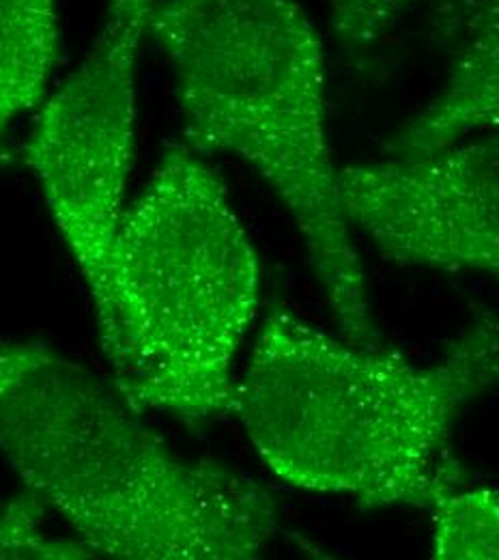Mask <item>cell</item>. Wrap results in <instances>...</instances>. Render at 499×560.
<instances>
[{
    "mask_svg": "<svg viewBox=\"0 0 499 560\" xmlns=\"http://www.w3.org/2000/svg\"><path fill=\"white\" fill-rule=\"evenodd\" d=\"M143 415L50 343L0 339V453L93 557L259 559L283 530L274 495L179 455Z\"/></svg>",
    "mask_w": 499,
    "mask_h": 560,
    "instance_id": "cell-1",
    "label": "cell"
},
{
    "mask_svg": "<svg viewBox=\"0 0 499 560\" xmlns=\"http://www.w3.org/2000/svg\"><path fill=\"white\" fill-rule=\"evenodd\" d=\"M499 128V0H485L474 35L443 89L390 140L392 155H418Z\"/></svg>",
    "mask_w": 499,
    "mask_h": 560,
    "instance_id": "cell-7",
    "label": "cell"
},
{
    "mask_svg": "<svg viewBox=\"0 0 499 560\" xmlns=\"http://www.w3.org/2000/svg\"><path fill=\"white\" fill-rule=\"evenodd\" d=\"M157 0H108L82 63L41 106L24 160L93 298L126 213L136 70Z\"/></svg>",
    "mask_w": 499,
    "mask_h": 560,
    "instance_id": "cell-5",
    "label": "cell"
},
{
    "mask_svg": "<svg viewBox=\"0 0 499 560\" xmlns=\"http://www.w3.org/2000/svg\"><path fill=\"white\" fill-rule=\"evenodd\" d=\"M499 380V319L480 313L430 364L354 346L274 308L235 382L233 415L286 486L361 509L430 511L463 488L450 438Z\"/></svg>",
    "mask_w": 499,
    "mask_h": 560,
    "instance_id": "cell-2",
    "label": "cell"
},
{
    "mask_svg": "<svg viewBox=\"0 0 499 560\" xmlns=\"http://www.w3.org/2000/svg\"><path fill=\"white\" fill-rule=\"evenodd\" d=\"M418 0H332V26L349 46H368L385 35Z\"/></svg>",
    "mask_w": 499,
    "mask_h": 560,
    "instance_id": "cell-11",
    "label": "cell"
},
{
    "mask_svg": "<svg viewBox=\"0 0 499 560\" xmlns=\"http://www.w3.org/2000/svg\"><path fill=\"white\" fill-rule=\"evenodd\" d=\"M343 210L390 261L499 282V128L338 168Z\"/></svg>",
    "mask_w": 499,
    "mask_h": 560,
    "instance_id": "cell-6",
    "label": "cell"
},
{
    "mask_svg": "<svg viewBox=\"0 0 499 560\" xmlns=\"http://www.w3.org/2000/svg\"><path fill=\"white\" fill-rule=\"evenodd\" d=\"M430 515L432 559L499 560V488L450 491Z\"/></svg>",
    "mask_w": 499,
    "mask_h": 560,
    "instance_id": "cell-9",
    "label": "cell"
},
{
    "mask_svg": "<svg viewBox=\"0 0 499 560\" xmlns=\"http://www.w3.org/2000/svg\"><path fill=\"white\" fill-rule=\"evenodd\" d=\"M190 149L243 160L290 213L343 337L381 348L325 126V55L295 0H157Z\"/></svg>",
    "mask_w": 499,
    "mask_h": 560,
    "instance_id": "cell-3",
    "label": "cell"
},
{
    "mask_svg": "<svg viewBox=\"0 0 499 560\" xmlns=\"http://www.w3.org/2000/svg\"><path fill=\"white\" fill-rule=\"evenodd\" d=\"M46 513L48 506L26 490L0 504V559H93L75 537H50Z\"/></svg>",
    "mask_w": 499,
    "mask_h": 560,
    "instance_id": "cell-10",
    "label": "cell"
},
{
    "mask_svg": "<svg viewBox=\"0 0 499 560\" xmlns=\"http://www.w3.org/2000/svg\"><path fill=\"white\" fill-rule=\"evenodd\" d=\"M59 44L57 0H0V137L44 100Z\"/></svg>",
    "mask_w": 499,
    "mask_h": 560,
    "instance_id": "cell-8",
    "label": "cell"
},
{
    "mask_svg": "<svg viewBox=\"0 0 499 560\" xmlns=\"http://www.w3.org/2000/svg\"><path fill=\"white\" fill-rule=\"evenodd\" d=\"M112 382L186 424L233 415V364L259 315L261 261L228 188L173 147L126 208L91 298Z\"/></svg>",
    "mask_w": 499,
    "mask_h": 560,
    "instance_id": "cell-4",
    "label": "cell"
}]
</instances>
